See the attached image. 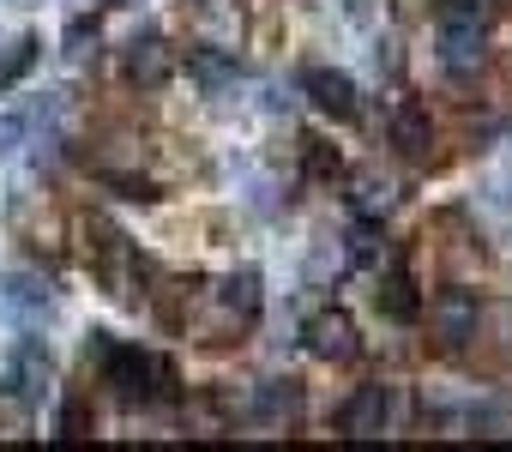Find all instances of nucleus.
<instances>
[{"label":"nucleus","mask_w":512,"mask_h":452,"mask_svg":"<svg viewBox=\"0 0 512 452\" xmlns=\"http://www.w3.org/2000/svg\"><path fill=\"white\" fill-rule=\"evenodd\" d=\"M91 356H97V368H103V380L115 386L121 404H175L181 398V380H175V368L157 350H139V344H121L109 332H91Z\"/></svg>","instance_id":"f257e3e1"},{"label":"nucleus","mask_w":512,"mask_h":452,"mask_svg":"<svg viewBox=\"0 0 512 452\" xmlns=\"http://www.w3.org/2000/svg\"><path fill=\"white\" fill-rule=\"evenodd\" d=\"M302 350L314 362H356L362 356V332H356V320L344 308H314L302 320Z\"/></svg>","instance_id":"f03ea898"},{"label":"nucleus","mask_w":512,"mask_h":452,"mask_svg":"<svg viewBox=\"0 0 512 452\" xmlns=\"http://www.w3.org/2000/svg\"><path fill=\"white\" fill-rule=\"evenodd\" d=\"M49 314H55L49 278H37V272H0V320L19 326V332H31V326L49 320Z\"/></svg>","instance_id":"7ed1b4c3"},{"label":"nucleus","mask_w":512,"mask_h":452,"mask_svg":"<svg viewBox=\"0 0 512 452\" xmlns=\"http://www.w3.org/2000/svg\"><path fill=\"white\" fill-rule=\"evenodd\" d=\"M121 73L139 91H163L175 79V49L163 43V31H133L127 49H121Z\"/></svg>","instance_id":"20e7f679"},{"label":"nucleus","mask_w":512,"mask_h":452,"mask_svg":"<svg viewBox=\"0 0 512 452\" xmlns=\"http://www.w3.org/2000/svg\"><path fill=\"white\" fill-rule=\"evenodd\" d=\"M386 428H392V386H386V380H368V386H356V392L338 404V434L374 440V434H386Z\"/></svg>","instance_id":"39448f33"},{"label":"nucleus","mask_w":512,"mask_h":452,"mask_svg":"<svg viewBox=\"0 0 512 452\" xmlns=\"http://www.w3.org/2000/svg\"><path fill=\"white\" fill-rule=\"evenodd\" d=\"M187 37L205 43V49H241V7L235 0H187Z\"/></svg>","instance_id":"423d86ee"},{"label":"nucleus","mask_w":512,"mask_h":452,"mask_svg":"<svg viewBox=\"0 0 512 452\" xmlns=\"http://www.w3.org/2000/svg\"><path fill=\"white\" fill-rule=\"evenodd\" d=\"M302 91H308V103H314L326 121H338V127L362 115V91H356V79L338 73V67H308V73H302Z\"/></svg>","instance_id":"0eeeda50"},{"label":"nucleus","mask_w":512,"mask_h":452,"mask_svg":"<svg viewBox=\"0 0 512 452\" xmlns=\"http://www.w3.org/2000/svg\"><path fill=\"white\" fill-rule=\"evenodd\" d=\"M434 55H440V67L452 73V79H470L476 67H482V25H470V19H440V37H434Z\"/></svg>","instance_id":"6e6552de"},{"label":"nucleus","mask_w":512,"mask_h":452,"mask_svg":"<svg viewBox=\"0 0 512 452\" xmlns=\"http://www.w3.org/2000/svg\"><path fill=\"white\" fill-rule=\"evenodd\" d=\"M302 404H308V392H302V380H260L253 386V422L260 428H296L302 422Z\"/></svg>","instance_id":"1a4fd4ad"},{"label":"nucleus","mask_w":512,"mask_h":452,"mask_svg":"<svg viewBox=\"0 0 512 452\" xmlns=\"http://www.w3.org/2000/svg\"><path fill=\"white\" fill-rule=\"evenodd\" d=\"M386 133H392V145H398V157H410V163H422V157L434 151V115H428V103H416V97H404V103H392V121H386Z\"/></svg>","instance_id":"9d476101"},{"label":"nucleus","mask_w":512,"mask_h":452,"mask_svg":"<svg viewBox=\"0 0 512 452\" xmlns=\"http://www.w3.org/2000/svg\"><path fill=\"white\" fill-rule=\"evenodd\" d=\"M217 308H223V320H229V326H253V320H260V308H266L260 272H253V266L229 272V278L217 284Z\"/></svg>","instance_id":"9b49d317"},{"label":"nucleus","mask_w":512,"mask_h":452,"mask_svg":"<svg viewBox=\"0 0 512 452\" xmlns=\"http://www.w3.org/2000/svg\"><path fill=\"white\" fill-rule=\"evenodd\" d=\"M374 308H380L392 326H416V320H422V290H416V278H410V272H386L380 290H374Z\"/></svg>","instance_id":"f8f14e48"},{"label":"nucleus","mask_w":512,"mask_h":452,"mask_svg":"<svg viewBox=\"0 0 512 452\" xmlns=\"http://www.w3.org/2000/svg\"><path fill=\"white\" fill-rule=\"evenodd\" d=\"M428 320H434V332H440L446 344H470V338H476V296L446 290V296L428 308Z\"/></svg>","instance_id":"ddd939ff"},{"label":"nucleus","mask_w":512,"mask_h":452,"mask_svg":"<svg viewBox=\"0 0 512 452\" xmlns=\"http://www.w3.org/2000/svg\"><path fill=\"white\" fill-rule=\"evenodd\" d=\"M49 380V350H37L31 338L13 350V368H7V380H0V386H13L19 398H37V386Z\"/></svg>","instance_id":"4468645a"},{"label":"nucleus","mask_w":512,"mask_h":452,"mask_svg":"<svg viewBox=\"0 0 512 452\" xmlns=\"http://www.w3.org/2000/svg\"><path fill=\"white\" fill-rule=\"evenodd\" d=\"M37 49H43V43H37L31 31H19V37L0 43V97H7V91H13L31 67H37Z\"/></svg>","instance_id":"2eb2a0df"},{"label":"nucleus","mask_w":512,"mask_h":452,"mask_svg":"<svg viewBox=\"0 0 512 452\" xmlns=\"http://www.w3.org/2000/svg\"><path fill=\"white\" fill-rule=\"evenodd\" d=\"M386 211H392V187L374 181V175H362V181H356V217L374 223V217H386Z\"/></svg>","instance_id":"dca6fc26"},{"label":"nucleus","mask_w":512,"mask_h":452,"mask_svg":"<svg viewBox=\"0 0 512 452\" xmlns=\"http://www.w3.org/2000/svg\"><path fill=\"white\" fill-rule=\"evenodd\" d=\"M55 440H91V404H85V398H67V404H61Z\"/></svg>","instance_id":"f3484780"},{"label":"nucleus","mask_w":512,"mask_h":452,"mask_svg":"<svg viewBox=\"0 0 512 452\" xmlns=\"http://www.w3.org/2000/svg\"><path fill=\"white\" fill-rule=\"evenodd\" d=\"M500 13V0H440V19H470V25H488Z\"/></svg>","instance_id":"a211bd4d"},{"label":"nucleus","mask_w":512,"mask_h":452,"mask_svg":"<svg viewBox=\"0 0 512 452\" xmlns=\"http://www.w3.org/2000/svg\"><path fill=\"white\" fill-rule=\"evenodd\" d=\"M121 199H139V205H157L163 193H157V181H145V175H103Z\"/></svg>","instance_id":"6ab92c4d"},{"label":"nucleus","mask_w":512,"mask_h":452,"mask_svg":"<svg viewBox=\"0 0 512 452\" xmlns=\"http://www.w3.org/2000/svg\"><path fill=\"white\" fill-rule=\"evenodd\" d=\"M25 127H31L25 115H0V163H7V157L25 145Z\"/></svg>","instance_id":"aec40b11"},{"label":"nucleus","mask_w":512,"mask_h":452,"mask_svg":"<svg viewBox=\"0 0 512 452\" xmlns=\"http://www.w3.org/2000/svg\"><path fill=\"white\" fill-rule=\"evenodd\" d=\"M85 43H97V19H73L67 25V55H85Z\"/></svg>","instance_id":"412c9836"}]
</instances>
